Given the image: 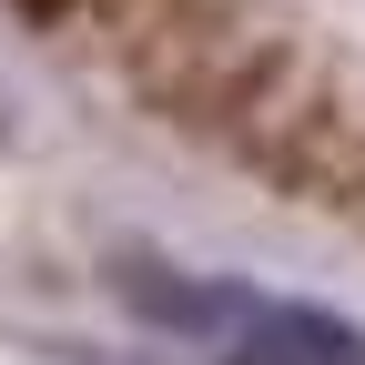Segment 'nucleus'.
Wrapping results in <instances>:
<instances>
[{"label": "nucleus", "mask_w": 365, "mask_h": 365, "mask_svg": "<svg viewBox=\"0 0 365 365\" xmlns=\"http://www.w3.org/2000/svg\"><path fill=\"white\" fill-rule=\"evenodd\" d=\"M223 335H234V365H365V335L335 325V314H314V304H264V294H244Z\"/></svg>", "instance_id": "obj_1"}, {"label": "nucleus", "mask_w": 365, "mask_h": 365, "mask_svg": "<svg viewBox=\"0 0 365 365\" xmlns=\"http://www.w3.org/2000/svg\"><path fill=\"white\" fill-rule=\"evenodd\" d=\"M31 11H61V0H31Z\"/></svg>", "instance_id": "obj_2"}]
</instances>
